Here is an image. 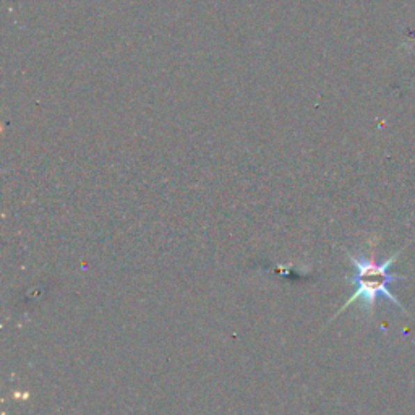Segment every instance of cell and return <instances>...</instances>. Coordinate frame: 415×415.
I'll use <instances>...</instances> for the list:
<instances>
[{"label":"cell","mask_w":415,"mask_h":415,"mask_svg":"<svg viewBox=\"0 0 415 415\" xmlns=\"http://www.w3.org/2000/svg\"><path fill=\"white\" fill-rule=\"evenodd\" d=\"M406 249L407 245L402 246V249L396 251L393 256H389L388 260H384L383 263H377L375 251H372V255H370L368 258H359V256L347 253V258L352 261L355 266V274L352 276V284L355 285V292L350 295V299L345 302V305H343V308L336 313V316L343 313L345 308H349L350 305L357 302V300H362L363 308L373 316L375 304H377V299L379 295L388 297L398 308H401L404 313L409 315V311L404 308V305L399 302V299L391 292V290H389V284L391 283L407 279V278H402V276H394L389 273V269H391L394 261L401 256V253Z\"/></svg>","instance_id":"obj_1"}]
</instances>
